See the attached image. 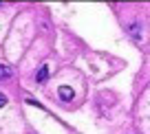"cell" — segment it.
I'll use <instances>...</instances> for the list:
<instances>
[{
	"label": "cell",
	"mask_w": 150,
	"mask_h": 134,
	"mask_svg": "<svg viewBox=\"0 0 150 134\" xmlns=\"http://www.w3.org/2000/svg\"><path fill=\"white\" fill-rule=\"evenodd\" d=\"M57 95H60L62 101H71V99L75 97V90L71 86H60V88H57Z\"/></svg>",
	"instance_id": "cell-1"
},
{
	"label": "cell",
	"mask_w": 150,
	"mask_h": 134,
	"mask_svg": "<svg viewBox=\"0 0 150 134\" xmlns=\"http://www.w3.org/2000/svg\"><path fill=\"white\" fill-rule=\"evenodd\" d=\"M47 77H49V66L44 64L42 68L38 70V75H35V81H38V83H44V81H47Z\"/></svg>",
	"instance_id": "cell-2"
},
{
	"label": "cell",
	"mask_w": 150,
	"mask_h": 134,
	"mask_svg": "<svg viewBox=\"0 0 150 134\" xmlns=\"http://www.w3.org/2000/svg\"><path fill=\"white\" fill-rule=\"evenodd\" d=\"M11 75H13V70H11L9 66H5V64H0V81H5V79H9Z\"/></svg>",
	"instance_id": "cell-3"
},
{
	"label": "cell",
	"mask_w": 150,
	"mask_h": 134,
	"mask_svg": "<svg viewBox=\"0 0 150 134\" xmlns=\"http://www.w3.org/2000/svg\"><path fill=\"white\" fill-rule=\"evenodd\" d=\"M5 106H7V97L0 93V108H5Z\"/></svg>",
	"instance_id": "cell-4"
}]
</instances>
